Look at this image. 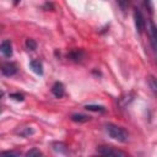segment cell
I'll use <instances>...</instances> for the list:
<instances>
[{
  "label": "cell",
  "instance_id": "cell-3",
  "mask_svg": "<svg viewBox=\"0 0 157 157\" xmlns=\"http://www.w3.org/2000/svg\"><path fill=\"white\" fill-rule=\"evenodd\" d=\"M134 21H135V27H136V31L141 34L144 31H145V27H146V21H145V17L142 15V12L139 10V9H135L134 10Z\"/></svg>",
  "mask_w": 157,
  "mask_h": 157
},
{
  "label": "cell",
  "instance_id": "cell-5",
  "mask_svg": "<svg viewBox=\"0 0 157 157\" xmlns=\"http://www.w3.org/2000/svg\"><path fill=\"white\" fill-rule=\"evenodd\" d=\"M0 71L5 76H13L17 72V65L12 61H6L0 65Z\"/></svg>",
  "mask_w": 157,
  "mask_h": 157
},
{
  "label": "cell",
  "instance_id": "cell-14",
  "mask_svg": "<svg viewBox=\"0 0 157 157\" xmlns=\"http://www.w3.org/2000/svg\"><path fill=\"white\" fill-rule=\"evenodd\" d=\"M25 45H26V48H27L28 50H36V49H37V42H36L34 39H32V38L26 39Z\"/></svg>",
  "mask_w": 157,
  "mask_h": 157
},
{
  "label": "cell",
  "instance_id": "cell-13",
  "mask_svg": "<svg viewBox=\"0 0 157 157\" xmlns=\"http://www.w3.org/2000/svg\"><path fill=\"white\" fill-rule=\"evenodd\" d=\"M34 132V130L31 128V126H26V128H22L20 131H18V135L20 136H23V137H27L29 135H32Z\"/></svg>",
  "mask_w": 157,
  "mask_h": 157
},
{
  "label": "cell",
  "instance_id": "cell-11",
  "mask_svg": "<svg viewBox=\"0 0 157 157\" xmlns=\"http://www.w3.org/2000/svg\"><path fill=\"white\" fill-rule=\"evenodd\" d=\"M91 119L90 115H86V114H81V113H75L71 115V120L75 121V123H86Z\"/></svg>",
  "mask_w": 157,
  "mask_h": 157
},
{
  "label": "cell",
  "instance_id": "cell-10",
  "mask_svg": "<svg viewBox=\"0 0 157 157\" xmlns=\"http://www.w3.org/2000/svg\"><path fill=\"white\" fill-rule=\"evenodd\" d=\"M150 39H151V45H152V49L156 50V26L153 23V21L151 20L150 21Z\"/></svg>",
  "mask_w": 157,
  "mask_h": 157
},
{
  "label": "cell",
  "instance_id": "cell-21",
  "mask_svg": "<svg viewBox=\"0 0 157 157\" xmlns=\"http://www.w3.org/2000/svg\"><path fill=\"white\" fill-rule=\"evenodd\" d=\"M2 96H4V91H2V90H1V88H0V98H1V97H2Z\"/></svg>",
  "mask_w": 157,
  "mask_h": 157
},
{
  "label": "cell",
  "instance_id": "cell-19",
  "mask_svg": "<svg viewBox=\"0 0 157 157\" xmlns=\"http://www.w3.org/2000/svg\"><path fill=\"white\" fill-rule=\"evenodd\" d=\"M117 2H118L119 7H120L123 11H125V10L128 9V6H129V0H117Z\"/></svg>",
  "mask_w": 157,
  "mask_h": 157
},
{
  "label": "cell",
  "instance_id": "cell-9",
  "mask_svg": "<svg viewBox=\"0 0 157 157\" xmlns=\"http://www.w3.org/2000/svg\"><path fill=\"white\" fill-rule=\"evenodd\" d=\"M29 66L33 70V72H36L37 75H43V64L40 60L38 59H33L29 61Z\"/></svg>",
  "mask_w": 157,
  "mask_h": 157
},
{
  "label": "cell",
  "instance_id": "cell-8",
  "mask_svg": "<svg viewBox=\"0 0 157 157\" xmlns=\"http://www.w3.org/2000/svg\"><path fill=\"white\" fill-rule=\"evenodd\" d=\"M53 150L56 152V153H60V155H66L69 153V147L66 144L61 142V141H56V142H53L52 145Z\"/></svg>",
  "mask_w": 157,
  "mask_h": 157
},
{
  "label": "cell",
  "instance_id": "cell-20",
  "mask_svg": "<svg viewBox=\"0 0 157 157\" xmlns=\"http://www.w3.org/2000/svg\"><path fill=\"white\" fill-rule=\"evenodd\" d=\"M144 4H145V7L152 13V10H153V6H152V2L151 0H144Z\"/></svg>",
  "mask_w": 157,
  "mask_h": 157
},
{
  "label": "cell",
  "instance_id": "cell-6",
  "mask_svg": "<svg viewBox=\"0 0 157 157\" xmlns=\"http://www.w3.org/2000/svg\"><path fill=\"white\" fill-rule=\"evenodd\" d=\"M0 52L2 53L4 56L11 58L12 56V43L9 39H5L0 43Z\"/></svg>",
  "mask_w": 157,
  "mask_h": 157
},
{
  "label": "cell",
  "instance_id": "cell-16",
  "mask_svg": "<svg viewBox=\"0 0 157 157\" xmlns=\"http://www.w3.org/2000/svg\"><path fill=\"white\" fill-rule=\"evenodd\" d=\"M26 156L27 157H33V156H43V153L38 150V148H36V147H33V148H31V150H28L27 152H26Z\"/></svg>",
  "mask_w": 157,
  "mask_h": 157
},
{
  "label": "cell",
  "instance_id": "cell-7",
  "mask_svg": "<svg viewBox=\"0 0 157 157\" xmlns=\"http://www.w3.org/2000/svg\"><path fill=\"white\" fill-rule=\"evenodd\" d=\"M52 93H53L54 97L61 98L65 94V86H64V83L60 82V81L54 82V85L52 86Z\"/></svg>",
  "mask_w": 157,
  "mask_h": 157
},
{
  "label": "cell",
  "instance_id": "cell-2",
  "mask_svg": "<svg viewBox=\"0 0 157 157\" xmlns=\"http://www.w3.org/2000/svg\"><path fill=\"white\" fill-rule=\"evenodd\" d=\"M97 153L102 155V156H119V157L128 156L126 152H124L121 150H117V148H114L112 146H98Z\"/></svg>",
  "mask_w": 157,
  "mask_h": 157
},
{
  "label": "cell",
  "instance_id": "cell-15",
  "mask_svg": "<svg viewBox=\"0 0 157 157\" xmlns=\"http://www.w3.org/2000/svg\"><path fill=\"white\" fill-rule=\"evenodd\" d=\"M147 83L150 85V87H151V91L156 94V92H157V85H156V78H155V76H148V78H147Z\"/></svg>",
  "mask_w": 157,
  "mask_h": 157
},
{
  "label": "cell",
  "instance_id": "cell-1",
  "mask_svg": "<svg viewBox=\"0 0 157 157\" xmlns=\"http://www.w3.org/2000/svg\"><path fill=\"white\" fill-rule=\"evenodd\" d=\"M105 131L113 140H117L119 142H126L129 140V132L123 126L109 123L105 124Z\"/></svg>",
  "mask_w": 157,
  "mask_h": 157
},
{
  "label": "cell",
  "instance_id": "cell-17",
  "mask_svg": "<svg viewBox=\"0 0 157 157\" xmlns=\"http://www.w3.org/2000/svg\"><path fill=\"white\" fill-rule=\"evenodd\" d=\"M10 98H12V99H15V101H17V102H22V101L25 99V96H23L22 93L15 92V93H11V94H10Z\"/></svg>",
  "mask_w": 157,
  "mask_h": 157
},
{
  "label": "cell",
  "instance_id": "cell-4",
  "mask_svg": "<svg viewBox=\"0 0 157 157\" xmlns=\"http://www.w3.org/2000/svg\"><path fill=\"white\" fill-rule=\"evenodd\" d=\"M67 59L74 61V63H82L86 59V53H85L83 49L75 48V49H71L67 53Z\"/></svg>",
  "mask_w": 157,
  "mask_h": 157
},
{
  "label": "cell",
  "instance_id": "cell-18",
  "mask_svg": "<svg viewBox=\"0 0 157 157\" xmlns=\"http://www.w3.org/2000/svg\"><path fill=\"white\" fill-rule=\"evenodd\" d=\"M21 152L20 151H13V150H10V151H1L0 152V156H20Z\"/></svg>",
  "mask_w": 157,
  "mask_h": 157
},
{
  "label": "cell",
  "instance_id": "cell-12",
  "mask_svg": "<svg viewBox=\"0 0 157 157\" xmlns=\"http://www.w3.org/2000/svg\"><path fill=\"white\" fill-rule=\"evenodd\" d=\"M85 109L90 110V112H98V113H104L105 112V107L99 105V104H87V105H85Z\"/></svg>",
  "mask_w": 157,
  "mask_h": 157
},
{
  "label": "cell",
  "instance_id": "cell-22",
  "mask_svg": "<svg viewBox=\"0 0 157 157\" xmlns=\"http://www.w3.org/2000/svg\"><path fill=\"white\" fill-rule=\"evenodd\" d=\"M20 1H21V0H13V4H15V5H17Z\"/></svg>",
  "mask_w": 157,
  "mask_h": 157
}]
</instances>
